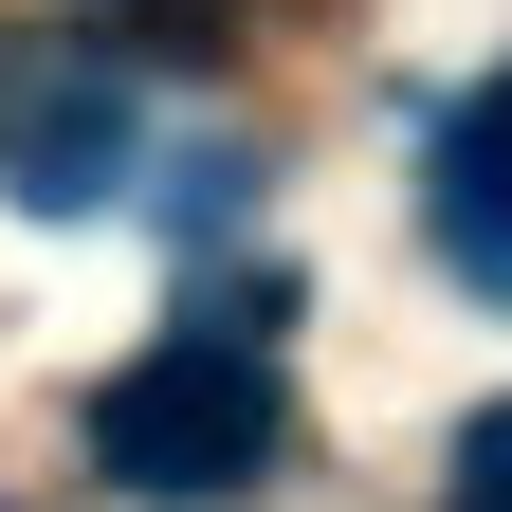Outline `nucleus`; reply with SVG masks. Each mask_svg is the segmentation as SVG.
<instances>
[{"label": "nucleus", "mask_w": 512, "mask_h": 512, "mask_svg": "<svg viewBox=\"0 0 512 512\" xmlns=\"http://www.w3.org/2000/svg\"><path fill=\"white\" fill-rule=\"evenodd\" d=\"M110 183H128V74H92V55H0V202L92 220Z\"/></svg>", "instance_id": "2"}, {"label": "nucleus", "mask_w": 512, "mask_h": 512, "mask_svg": "<svg viewBox=\"0 0 512 512\" xmlns=\"http://www.w3.org/2000/svg\"><path fill=\"white\" fill-rule=\"evenodd\" d=\"M275 348L256 330H165L92 384V476L147 494V512H202V494H256L275 476Z\"/></svg>", "instance_id": "1"}, {"label": "nucleus", "mask_w": 512, "mask_h": 512, "mask_svg": "<svg viewBox=\"0 0 512 512\" xmlns=\"http://www.w3.org/2000/svg\"><path fill=\"white\" fill-rule=\"evenodd\" d=\"M458 512H512V403L458 421Z\"/></svg>", "instance_id": "4"}, {"label": "nucleus", "mask_w": 512, "mask_h": 512, "mask_svg": "<svg viewBox=\"0 0 512 512\" xmlns=\"http://www.w3.org/2000/svg\"><path fill=\"white\" fill-rule=\"evenodd\" d=\"M421 238H439L458 293L512 311V74H476L458 110H439V147H421Z\"/></svg>", "instance_id": "3"}]
</instances>
